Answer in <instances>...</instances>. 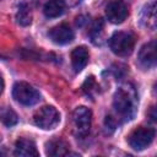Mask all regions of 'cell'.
Listing matches in <instances>:
<instances>
[{"label":"cell","mask_w":157,"mask_h":157,"mask_svg":"<svg viewBox=\"0 0 157 157\" xmlns=\"http://www.w3.org/2000/svg\"><path fill=\"white\" fill-rule=\"evenodd\" d=\"M113 108L117 113L118 119L130 120L137 108V93L135 87L125 82L118 87L113 97Z\"/></svg>","instance_id":"cell-1"},{"label":"cell","mask_w":157,"mask_h":157,"mask_svg":"<svg viewBox=\"0 0 157 157\" xmlns=\"http://www.w3.org/2000/svg\"><path fill=\"white\" fill-rule=\"evenodd\" d=\"M135 47V36L131 32L118 31L109 38V48L118 56H128Z\"/></svg>","instance_id":"cell-2"},{"label":"cell","mask_w":157,"mask_h":157,"mask_svg":"<svg viewBox=\"0 0 157 157\" xmlns=\"http://www.w3.org/2000/svg\"><path fill=\"white\" fill-rule=\"evenodd\" d=\"M12 96L18 103H21L23 105H33L37 102H39V99H40L39 92L33 86H31L29 83L23 82V81L16 82L13 85Z\"/></svg>","instance_id":"cell-3"},{"label":"cell","mask_w":157,"mask_h":157,"mask_svg":"<svg viewBox=\"0 0 157 157\" xmlns=\"http://www.w3.org/2000/svg\"><path fill=\"white\" fill-rule=\"evenodd\" d=\"M33 121L37 126H39L44 130H50V129H54L59 124L60 115H59V112L54 107L44 105L34 113Z\"/></svg>","instance_id":"cell-4"},{"label":"cell","mask_w":157,"mask_h":157,"mask_svg":"<svg viewBox=\"0 0 157 157\" xmlns=\"http://www.w3.org/2000/svg\"><path fill=\"white\" fill-rule=\"evenodd\" d=\"M153 137H155V130L152 128L139 126L130 132L128 137V142L131 148L136 151H141L145 150L153 141Z\"/></svg>","instance_id":"cell-5"},{"label":"cell","mask_w":157,"mask_h":157,"mask_svg":"<svg viewBox=\"0 0 157 157\" xmlns=\"http://www.w3.org/2000/svg\"><path fill=\"white\" fill-rule=\"evenodd\" d=\"M92 113L87 107L80 105L72 113V125L74 131L77 136H85L91 129Z\"/></svg>","instance_id":"cell-6"},{"label":"cell","mask_w":157,"mask_h":157,"mask_svg":"<svg viewBox=\"0 0 157 157\" xmlns=\"http://www.w3.org/2000/svg\"><path fill=\"white\" fill-rule=\"evenodd\" d=\"M139 65L144 69H151L157 66V39L144 44L137 56Z\"/></svg>","instance_id":"cell-7"},{"label":"cell","mask_w":157,"mask_h":157,"mask_svg":"<svg viewBox=\"0 0 157 157\" xmlns=\"http://www.w3.org/2000/svg\"><path fill=\"white\" fill-rule=\"evenodd\" d=\"M139 21L146 29H157V0H151L141 7Z\"/></svg>","instance_id":"cell-8"},{"label":"cell","mask_w":157,"mask_h":157,"mask_svg":"<svg viewBox=\"0 0 157 157\" xmlns=\"http://www.w3.org/2000/svg\"><path fill=\"white\" fill-rule=\"evenodd\" d=\"M129 9L123 0H112L105 6V16L112 23H121L128 17Z\"/></svg>","instance_id":"cell-9"},{"label":"cell","mask_w":157,"mask_h":157,"mask_svg":"<svg viewBox=\"0 0 157 157\" xmlns=\"http://www.w3.org/2000/svg\"><path fill=\"white\" fill-rule=\"evenodd\" d=\"M48 36L56 44H67L74 39L72 29L65 23H61V25H58V26L53 27L48 32Z\"/></svg>","instance_id":"cell-10"},{"label":"cell","mask_w":157,"mask_h":157,"mask_svg":"<svg viewBox=\"0 0 157 157\" xmlns=\"http://www.w3.org/2000/svg\"><path fill=\"white\" fill-rule=\"evenodd\" d=\"M13 153L17 157H38L39 156L36 144L32 140L26 137H21L16 141Z\"/></svg>","instance_id":"cell-11"},{"label":"cell","mask_w":157,"mask_h":157,"mask_svg":"<svg viewBox=\"0 0 157 157\" xmlns=\"http://www.w3.org/2000/svg\"><path fill=\"white\" fill-rule=\"evenodd\" d=\"M88 58H90V54H88V50L86 47L83 45H80V47H76L72 52H71V64H72V69L76 71V72H80L88 63Z\"/></svg>","instance_id":"cell-12"},{"label":"cell","mask_w":157,"mask_h":157,"mask_svg":"<svg viewBox=\"0 0 157 157\" xmlns=\"http://www.w3.org/2000/svg\"><path fill=\"white\" fill-rule=\"evenodd\" d=\"M69 144L61 139H54L47 142L45 145V153L52 157H60L69 155Z\"/></svg>","instance_id":"cell-13"},{"label":"cell","mask_w":157,"mask_h":157,"mask_svg":"<svg viewBox=\"0 0 157 157\" xmlns=\"http://www.w3.org/2000/svg\"><path fill=\"white\" fill-rule=\"evenodd\" d=\"M66 9L65 0H48L43 7V12L49 18L59 17L64 13Z\"/></svg>","instance_id":"cell-14"},{"label":"cell","mask_w":157,"mask_h":157,"mask_svg":"<svg viewBox=\"0 0 157 157\" xmlns=\"http://www.w3.org/2000/svg\"><path fill=\"white\" fill-rule=\"evenodd\" d=\"M16 21L21 26H28L32 22V13L27 4H21L16 11Z\"/></svg>","instance_id":"cell-15"},{"label":"cell","mask_w":157,"mask_h":157,"mask_svg":"<svg viewBox=\"0 0 157 157\" xmlns=\"http://www.w3.org/2000/svg\"><path fill=\"white\" fill-rule=\"evenodd\" d=\"M91 37H92V42L94 44H101L102 43V37H103V21L101 18H98L91 31Z\"/></svg>","instance_id":"cell-16"},{"label":"cell","mask_w":157,"mask_h":157,"mask_svg":"<svg viewBox=\"0 0 157 157\" xmlns=\"http://www.w3.org/2000/svg\"><path fill=\"white\" fill-rule=\"evenodd\" d=\"M1 120H2V124L6 125V126H13L18 118H17V114L11 109V108H4L2 112H1Z\"/></svg>","instance_id":"cell-17"},{"label":"cell","mask_w":157,"mask_h":157,"mask_svg":"<svg viewBox=\"0 0 157 157\" xmlns=\"http://www.w3.org/2000/svg\"><path fill=\"white\" fill-rule=\"evenodd\" d=\"M93 87H96V80H94L93 76H90V77H87V80L82 85V90H83V92H86L88 94L94 90Z\"/></svg>","instance_id":"cell-18"},{"label":"cell","mask_w":157,"mask_h":157,"mask_svg":"<svg viewBox=\"0 0 157 157\" xmlns=\"http://www.w3.org/2000/svg\"><path fill=\"white\" fill-rule=\"evenodd\" d=\"M153 93H155V94H157V82L153 85Z\"/></svg>","instance_id":"cell-19"}]
</instances>
